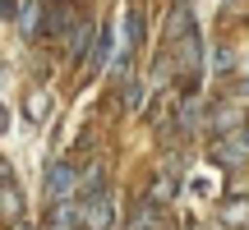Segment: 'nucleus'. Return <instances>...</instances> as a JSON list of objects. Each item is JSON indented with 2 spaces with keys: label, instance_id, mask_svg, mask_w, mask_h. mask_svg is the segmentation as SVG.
<instances>
[{
  "label": "nucleus",
  "instance_id": "obj_10",
  "mask_svg": "<svg viewBox=\"0 0 249 230\" xmlns=\"http://www.w3.org/2000/svg\"><path fill=\"white\" fill-rule=\"evenodd\" d=\"M139 42H143V14L139 9H124V51L120 55H134Z\"/></svg>",
  "mask_w": 249,
  "mask_h": 230
},
{
  "label": "nucleus",
  "instance_id": "obj_19",
  "mask_svg": "<svg viewBox=\"0 0 249 230\" xmlns=\"http://www.w3.org/2000/svg\"><path fill=\"white\" fill-rule=\"evenodd\" d=\"M14 230H37V226H28V221H18V226H14Z\"/></svg>",
  "mask_w": 249,
  "mask_h": 230
},
{
  "label": "nucleus",
  "instance_id": "obj_1",
  "mask_svg": "<svg viewBox=\"0 0 249 230\" xmlns=\"http://www.w3.org/2000/svg\"><path fill=\"white\" fill-rule=\"evenodd\" d=\"M176 83L185 97H194L198 92V74H203V42H198V28H185V33L176 37Z\"/></svg>",
  "mask_w": 249,
  "mask_h": 230
},
{
  "label": "nucleus",
  "instance_id": "obj_6",
  "mask_svg": "<svg viewBox=\"0 0 249 230\" xmlns=\"http://www.w3.org/2000/svg\"><path fill=\"white\" fill-rule=\"evenodd\" d=\"M18 33L23 37H42L46 33V0H23L18 5Z\"/></svg>",
  "mask_w": 249,
  "mask_h": 230
},
{
  "label": "nucleus",
  "instance_id": "obj_2",
  "mask_svg": "<svg viewBox=\"0 0 249 230\" xmlns=\"http://www.w3.org/2000/svg\"><path fill=\"white\" fill-rule=\"evenodd\" d=\"M79 226L83 230H111L116 226V203H111V189H88L79 198Z\"/></svg>",
  "mask_w": 249,
  "mask_h": 230
},
{
  "label": "nucleus",
  "instance_id": "obj_8",
  "mask_svg": "<svg viewBox=\"0 0 249 230\" xmlns=\"http://www.w3.org/2000/svg\"><path fill=\"white\" fill-rule=\"evenodd\" d=\"M42 230H83L79 226V203H55Z\"/></svg>",
  "mask_w": 249,
  "mask_h": 230
},
{
  "label": "nucleus",
  "instance_id": "obj_15",
  "mask_svg": "<svg viewBox=\"0 0 249 230\" xmlns=\"http://www.w3.org/2000/svg\"><path fill=\"white\" fill-rule=\"evenodd\" d=\"M143 101H148V92H143V83H139V79H129V83H124V111H139Z\"/></svg>",
  "mask_w": 249,
  "mask_h": 230
},
{
  "label": "nucleus",
  "instance_id": "obj_11",
  "mask_svg": "<svg viewBox=\"0 0 249 230\" xmlns=\"http://www.w3.org/2000/svg\"><path fill=\"white\" fill-rule=\"evenodd\" d=\"M70 23H74V18H70V9H65L60 0H46V33H51V37H60V33H70Z\"/></svg>",
  "mask_w": 249,
  "mask_h": 230
},
{
  "label": "nucleus",
  "instance_id": "obj_7",
  "mask_svg": "<svg viewBox=\"0 0 249 230\" xmlns=\"http://www.w3.org/2000/svg\"><path fill=\"white\" fill-rule=\"evenodd\" d=\"M217 129V138H226V133H235V129H245V106H235V101H226V106H217L213 111V120H208Z\"/></svg>",
  "mask_w": 249,
  "mask_h": 230
},
{
  "label": "nucleus",
  "instance_id": "obj_14",
  "mask_svg": "<svg viewBox=\"0 0 249 230\" xmlns=\"http://www.w3.org/2000/svg\"><path fill=\"white\" fill-rule=\"evenodd\" d=\"M245 194H249V170H231V184H226V198H231V203H240Z\"/></svg>",
  "mask_w": 249,
  "mask_h": 230
},
{
  "label": "nucleus",
  "instance_id": "obj_17",
  "mask_svg": "<svg viewBox=\"0 0 249 230\" xmlns=\"http://www.w3.org/2000/svg\"><path fill=\"white\" fill-rule=\"evenodd\" d=\"M213 65H217V69H222V74H226V69H235V60H231V51H217V60H213Z\"/></svg>",
  "mask_w": 249,
  "mask_h": 230
},
{
  "label": "nucleus",
  "instance_id": "obj_3",
  "mask_svg": "<svg viewBox=\"0 0 249 230\" xmlns=\"http://www.w3.org/2000/svg\"><path fill=\"white\" fill-rule=\"evenodd\" d=\"M208 157H213L217 166H226V170H249V124L235 129V133H226V138H213Z\"/></svg>",
  "mask_w": 249,
  "mask_h": 230
},
{
  "label": "nucleus",
  "instance_id": "obj_5",
  "mask_svg": "<svg viewBox=\"0 0 249 230\" xmlns=\"http://www.w3.org/2000/svg\"><path fill=\"white\" fill-rule=\"evenodd\" d=\"M74 184H79V166H70V161H51V170H46V198L55 203H70Z\"/></svg>",
  "mask_w": 249,
  "mask_h": 230
},
{
  "label": "nucleus",
  "instance_id": "obj_18",
  "mask_svg": "<svg viewBox=\"0 0 249 230\" xmlns=\"http://www.w3.org/2000/svg\"><path fill=\"white\" fill-rule=\"evenodd\" d=\"M9 9H14V5H9V0H0V18H9Z\"/></svg>",
  "mask_w": 249,
  "mask_h": 230
},
{
  "label": "nucleus",
  "instance_id": "obj_9",
  "mask_svg": "<svg viewBox=\"0 0 249 230\" xmlns=\"http://www.w3.org/2000/svg\"><path fill=\"white\" fill-rule=\"evenodd\" d=\"M107 55H111V28H102L97 33V42H92V51H88V65H83V79H92V74L107 65Z\"/></svg>",
  "mask_w": 249,
  "mask_h": 230
},
{
  "label": "nucleus",
  "instance_id": "obj_12",
  "mask_svg": "<svg viewBox=\"0 0 249 230\" xmlns=\"http://www.w3.org/2000/svg\"><path fill=\"white\" fill-rule=\"evenodd\" d=\"M88 42H97V37H92V23L83 18V23L74 28V37H70V60H79V55H88V51H92Z\"/></svg>",
  "mask_w": 249,
  "mask_h": 230
},
{
  "label": "nucleus",
  "instance_id": "obj_4",
  "mask_svg": "<svg viewBox=\"0 0 249 230\" xmlns=\"http://www.w3.org/2000/svg\"><path fill=\"white\" fill-rule=\"evenodd\" d=\"M0 216H5L9 226L23 221V189H18V180L9 175V161H0Z\"/></svg>",
  "mask_w": 249,
  "mask_h": 230
},
{
  "label": "nucleus",
  "instance_id": "obj_13",
  "mask_svg": "<svg viewBox=\"0 0 249 230\" xmlns=\"http://www.w3.org/2000/svg\"><path fill=\"white\" fill-rule=\"evenodd\" d=\"M222 221H226V226H249V203H245V198H240V203H231V198H226Z\"/></svg>",
  "mask_w": 249,
  "mask_h": 230
},
{
  "label": "nucleus",
  "instance_id": "obj_16",
  "mask_svg": "<svg viewBox=\"0 0 249 230\" xmlns=\"http://www.w3.org/2000/svg\"><path fill=\"white\" fill-rule=\"evenodd\" d=\"M23 115H28V120H42V115H46V97H42V92H33V97L23 101Z\"/></svg>",
  "mask_w": 249,
  "mask_h": 230
}]
</instances>
